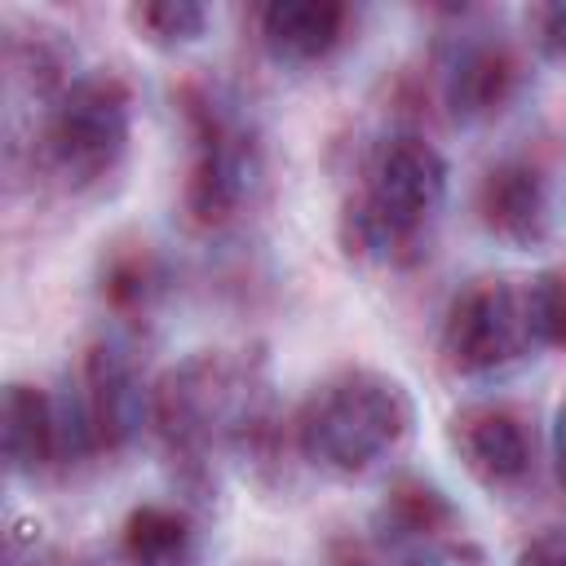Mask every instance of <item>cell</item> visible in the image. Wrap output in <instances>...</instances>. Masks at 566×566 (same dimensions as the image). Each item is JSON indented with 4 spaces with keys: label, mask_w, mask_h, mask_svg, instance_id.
I'll list each match as a JSON object with an SVG mask.
<instances>
[{
    "label": "cell",
    "mask_w": 566,
    "mask_h": 566,
    "mask_svg": "<svg viewBox=\"0 0 566 566\" xmlns=\"http://www.w3.org/2000/svg\"><path fill=\"white\" fill-rule=\"evenodd\" d=\"M150 429L186 482H208L217 451L274 460L292 429L279 424L256 354L195 349L150 380Z\"/></svg>",
    "instance_id": "1"
},
{
    "label": "cell",
    "mask_w": 566,
    "mask_h": 566,
    "mask_svg": "<svg viewBox=\"0 0 566 566\" xmlns=\"http://www.w3.org/2000/svg\"><path fill=\"white\" fill-rule=\"evenodd\" d=\"M447 442L460 464L491 491L526 482L535 464V438L517 407L509 402H469L447 420Z\"/></svg>",
    "instance_id": "11"
},
{
    "label": "cell",
    "mask_w": 566,
    "mask_h": 566,
    "mask_svg": "<svg viewBox=\"0 0 566 566\" xmlns=\"http://www.w3.org/2000/svg\"><path fill=\"white\" fill-rule=\"evenodd\" d=\"M256 35L274 62L314 66L349 40V9L336 0H270L256 9Z\"/></svg>",
    "instance_id": "12"
},
{
    "label": "cell",
    "mask_w": 566,
    "mask_h": 566,
    "mask_svg": "<svg viewBox=\"0 0 566 566\" xmlns=\"http://www.w3.org/2000/svg\"><path fill=\"white\" fill-rule=\"evenodd\" d=\"M168 292V265L146 239H115L97 261V296L119 318H142Z\"/></svg>",
    "instance_id": "14"
},
{
    "label": "cell",
    "mask_w": 566,
    "mask_h": 566,
    "mask_svg": "<svg viewBox=\"0 0 566 566\" xmlns=\"http://www.w3.org/2000/svg\"><path fill=\"white\" fill-rule=\"evenodd\" d=\"M526 305L539 349H566V265H548L526 279Z\"/></svg>",
    "instance_id": "18"
},
{
    "label": "cell",
    "mask_w": 566,
    "mask_h": 566,
    "mask_svg": "<svg viewBox=\"0 0 566 566\" xmlns=\"http://www.w3.org/2000/svg\"><path fill=\"white\" fill-rule=\"evenodd\" d=\"M4 62H9V80L22 93H31L40 106H49L62 88H71L84 75V71H75V44L66 40V31H57L49 22H31L27 31H9Z\"/></svg>",
    "instance_id": "16"
},
{
    "label": "cell",
    "mask_w": 566,
    "mask_h": 566,
    "mask_svg": "<svg viewBox=\"0 0 566 566\" xmlns=\"http://www.w3.org/2000/svg\"><path fill=\"white\" fill-rule=\"evenodd\" d=\"M513 566H566V535H562V531H544V535H535V539L517 553Z\"/></svg>",
    "instance_id": "20"
},
{
    "label": "cell",
    "mask_w": 566,
    "mask_h": 566,
    "mask_svg": "<svg viewBox=\"0 0 566 566\" xmlns=\"http://www.w3.org/2000/svg\"><path fill=\"white\" fill-rule=\"evenodd\" d=\"M473 208L491 239L531 252L544 248L557 230V181L539 159L509 155L482 172Z\"/></svg>",
    "instance_id": "9"
},
{
    "label": "cell",
    "mask_w": 566,
    "mask_h": 566,
    "mask_svg": "<svg viewBox=\"0 0 566 566\" xmlns=\"http://www.w3.org/2000/svg\"><path fill=\"white\" fill-rule=\"evenodd\" d=\"M190 133V164L181 181V212L195 230L230 226L256 195L261 181V137L252 115L221 84H186L177 93Z\"/></svg>",
    "instance_id": "4"
},
{
    "label": "cell",
    "mask_w": 566,
    "mask_h": 566,
    "mask_svg": "<svg viewBox=\"0 0 566 566\" xmlns=\"http://www.w3.org/2000/svg\"><path fill=\"white\" fill-rule=\"evenodd\" d=\"M128 137L133 88L115 71H84L40 111L35 164L62 190H93L119 168Z\"/></svg>",
    "instance_id": "5"
},
{
    "label": "cell",
    "mask_w": 566,
    "mask_h": 566,
    "mask_svg": "<svg viewBox=\"0 0 566 566\" xmlns=\"http://www.w3.org/2000/svg\"><path fill=\"white\" fill-rule=\"evenodd\" d=\"M31 566H80V562H66V557H35V553H31Z\"/></svg>",
    "instance_id": "22"
},
{
    "label": "cell",
    "mask_w": 566,
    "mask_h": 566,
    "mask_svg": "<svg viewBox=\"0 0 566 566\" xmlns=\"http://www.w3.org/2000/svg\"><path fill=\"white\" fill-rule=\"evenodd\" d=\"M553 469H557V482L566 486V398L553 411Z\"/></svg>",
    "instance_id": "21"
},
{
    "label": "cell",
    "mask_w": 566,
    "mask_h": 566,
    "mask_svg": "<svg viewBox=\"0 0 566 566\" xmlns=\"http://www.w3.org/2000/svg\"><path fill=\"white\" fill-rule=\"evenodd\" d=\"M71 398L93 455H115L133 447L137 433L150 424V385L142 380V367L119 336L88 340Z\"/></svg>",
    "instance_id": "7"
},
{
    "label": "cell",
    "mask_w": 566,
    "mask_h": 566,
    "mask_svg": "<svg viewBox=\"0 0 566 566\" xmlns=\"http://www.w3.org/2000/svg\"><path fill=\"white\" fill-rule=\"evenodd\" d=\"M4 464L13 478H40L57 464H71L88 451L80 411L71 394H49L31 380H9L0 402Z\"/></svg>",
    "instance_id": "8"
},
{
    "label": "cell",
    "mask_w": 566,
    "mask_h": 566,
    "mask_svg": "<svg viewBox=\"0 0 566 566\" xmlns=\"http://www.w3.org/2000/svg\"><path fill=\"white\" fill-rule=\"evenodd\" d=\"M287 429L292 451L318 473L363 478L402 451L416 429V402L385 367L345 363L310 385Z\"/></svg>",
    "instance_id": "3"
},
{
    "label": "cell",
    "mask_w": 566,
    "mask_h": 566,
    "mask_svg": "<svg viewBox=\"0 0 566 566\" xmlns=\"http://www.w3.org/2000/svg\"><path fill=\"white\" fill-rule=\"evenodd\" d=\"M522 57L509 40L473 31V35H455L442 53V71H438V88H442V106L455 124H486L495 115H504L513 106V97L522 93Z\"/></svg>",
    "instance_id": "10"
},
{
    "label": "cell",
    "mask_w": 566,
    "mask_h": 566,
    "mask_svg": "<svg viewBox=\"0 0 566 566\" xmlns=\"http://www.w3.org/2000/svg\"><path fill=\"white\" fill-rule=\"evenodd\" d=\"M128 27L142 44L177 53V49L203 40L208 9L195 0H142V4H128Z\"/></svg>",
    "instance_id": "17"
},
{
    "label": "cell",
    "mask_w": 566,
    "mask_h": 566,
    "mask_svg": "<svg viewBox=\"0 0 566 566\" xmlns=\"http://www.w3.org/2000/svg\"><path fill=\"white\" fill-rule=\"evenodd\" d=\"M451 168L442 150L411 128L385 133L358 164V186L340 203L336 239L363 265L402 270L429 248V230L447 203Z\"/></svg>",
    "instance_id": "2"
},
{
    "label": "cell",
    "mask_w": 566,
    "mask_h": 566,
    "mask_svg": "<svg viewBox=\"0 0 566 566\" xmlns=\"http://www.w3.org/2000/svg\"><path fill=\"white\" fill-rule=\"evenodd\" d=\"M349 566H354V562H349ZM358 566H371V562H358Z\"/></svg>",
    "instance_id": "23"
},
{
    "label": "cell",
    "mask_w": 566,
    "mask_h": 566,
    "mask_svg": "<svg viewBox=\"0 0 566 566\" xmlns=\"http://www.w3.org/2000/svg\"><path fill=\"white\" fill-rule=\"evenodd\" d=\"M455 504L424 478H398L376 509V539L385 553H438L455 531Z\"/></svg>",
    "instance_id": "13"
},
{
    "label": "cell",
    "mask_w": 566,
    "mask_h": 566,
    "mask_svg": "<svg viewBox=\"0 0 566 566\" xmlns=\"http://www.w3.org/2000/svg\"><path fill=\"white\" fill-rule=\"evenodd\" d=\"M535 345L526 279L486 274L464 283L438 327V354L455 376H495L522 363Z\"/></svg>",
    "instance_id": "6"
},
{
    "label": "cell",
    "mask_w": 566,
    "mask_h": 566,
    "mask_svg": "<svg viewBox=\"0 0 566 566\" xmlns=\"http://www.w3.org/2000/svg\"><path fill=\"white\" fill-rule=\"evenodd\" d=\"M526 27H531V40H535L548 57H566V0L535 4V9L526 13Z\"/></svg>",
    "instance_id": "19"
},
{
    "label": "cell",
    "mask_w": 566,
    "mask_h": 566,
    "mask_svg": "<svg viewBox=\"0 0 566 566\" xmlns=\"http://www.w3.org/2000/svg\"><path fill=\"white\" fill-rule=\"evenodd\" d=\"M195 517L186 504L146 500L128 509L119 522V557L124 566H190L195 557Z\"/></svg>",
    "instance_id": "15"
}]
</instances>
